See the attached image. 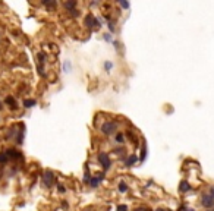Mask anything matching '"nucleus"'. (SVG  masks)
Returning <instances> with one entry per match:
<instances>
[{"label": "nucleus", "instance_id": "nucleus-1", "mask_svg": "<svg viewBox=\"0 0 214 211\" xmlns=\"http://www.w3.org/2000/svg\"><path fill=\"white\" fill-rule=\"evenodd\" d=\"M84 23H85V27L87 28H95L98 29L100 27H101V23H100V21L93 15V13H88L85 18H84Z\"/></svg>", "mask_w": 214, "mask_h": 211}, {"label": "nucleus", "instance_id": "nucleus-2", "mask_svg": "<svg viewBox=\"0 0 214 211\" xmlns=\"http://www.w3.org/2000/svg\"><path fill=\"white\" fill-rule=\"evenodd\" d=\"M117 129V123L116 122H106L103 123V126H101V132L104 135H111V133H115Z\"/></svg>", "mask_w": 214, "mask_h": 211}, {"label": "nucleus", "instance_id": "nucleus-3", "mask_svg": "<svg viewBox=\"0 0 214 211\" xmlns=\"http://www.w3.org/2000/svg\"><path fill=\"white\" fill-rule=\"evenodd\" d=\"M53 183H54V173L52 170H47L43 176V185L46 188H50V186H53Z\"/></svg>", "mask_w": 214, "mask_h": 211}, {"label": "nucleus", "instance_id": "nucleus-4", "mask_svg": "<svg viewBox=\"0 0 214 211\" xmlns=\"http://www.w3.org/2000/svg\"><path fill=\"white\" fill-rule=\"evenodd\" d=\"M97 158H98V161H100V164H101L104 169H110V166H111V161H110V157L107 155V153H98V155H97Z\"/></svg>", "mask_w": 214, "mask_h": 211}, {"label": "nucleus", "instance_id": "nucleus-5", "mask_svg": "<svg viewBox=\"0 0 214 211\" xmlns=\"http://www.w3.org/2000/svg\"><path fill=\"white\" fill-rule=\"evenodd\" d=\"M201 205L205 207V208L214 207V198H213L210 194H204L203 196H201Z\"/></svg>", "mask_w": 214, "mask_h": 211}, {"label": "nucleus", "instance_id": "nucleus-6", "mask_svg": "<svg viewBox=\"0 0 214 211\" xmlns=\"http://www.w3.org/2000/svg\"><path fill=\"white\" fill-rule=\"evenodd\" d=\"M6 154H7L9 158H23L22 153H19L18 150H13V148H9V150L6 151Z\"/></svg>", "mask_w": 214, "mask_h": 211}, {"label": "nucleus", "instance_id": "nucleus-7", "mask_svg": "<svg viewBox=\"0 0 214 211\" xmlns=\"http://www.w3.org/2000/svg\"><path fill=\"white\" fill-rule=\"evenodd\" d=\"M103 179H104V176H103V175H98L97 178L94 176V178H91V180H90V185L93 186V188H97V186L100 185V182H101Z\"/></svg>", "mask_w": 214, "mask_h": 211}, {"label": "nucleus", "instance_id": "nucleus-8", "mask_svg": "<svg viewBox=\"0 0 214 211\" xmlns=\"http://www.w3.org/2000/svg\"><path fill=\"white\" fill-rule=\"evenodd\" d=\"M189 189H191V185L188 183L186 180H182L180 185H179V191H180V192H188Z\"/></svg>", "mask_w": 214, "mask_h": 211}, {"label": "nucleus", "instance_id": "nucleus-9", "mask_svg": "<svg viewBox=\"0 0 214 211\" xmlns=\"http://www.w3.org/2000/svg\"><path fill=\"white\" fill-rule=\"evenodd\" d=\"M37 104V101L34 100V98H27V100H23V107H27V109H31Z\"/></svg>", "mask_w": 214, "mask_h": 211}, {"label": "nucleus", "instance_id": "nucleus-10", "mask_svg": "<svg viewBox=\"0 0 214 211\" xmlns=\"http://www.w3.org/2000/svg\"><path fill=\"white\" fill-rule=\"evenodd\" d=\"M6 104H9L12 109H16V100H15V98L13 97H12V95H9V97H6Z\"/></svg>", "mask_w": 214, "mask_h": 211}, {"label": "nucleus", "instance_id": "nucleus-11", "mask_svg": "<svg viewBox=\"0 0 214 211\" xmlns=\"http://www.w3.org/2000/svg\"><path fill=\"white\" fill-rule=\"evenodd\" d=\"M63 6L66 7V10L72 12V10H75V6H76V2H65V3H63Z\"/></svg>", "mask_w": 214, "mask_h": 211}, {"label": "nucleus", "instance_id": "nucleus-12", "mask_svg": "<svg viewBox=\"0 0 214 211\" xmlns=\"http://www.w3.org/2000/svg\"><path fill=\"white\" fill-rule=\"evenodd\" d=\"M136 161H138V157H136L135 154H132V155L128 157V160H126V166H133Z\"/></svg>", "mask_w": 214, "mask_h": 211}, {"label": "nucleus", "instance_id": "nucleus-13", "mask_svg": "<svg viewBox=\"0 0 214 211\" xmlns=\"http://www.w3.org/2000/svg\"><path fill=\"white\" fill-rule=\"evenodd\" d=\"M37 60H38V66H44L46 54H44V53H38V54H37Z\"/></svg>", "mask_w": 214, "mask_h": 211}, {"label": "nucleus", "instance_id": "nucleus-14", "mask_svg": "<svg viewBox=\"0 0 214 211\" xmlns=\"http://www.w3.org/2000/svg\"><path fill=\"white\" fill-rule=\"evenodd\" d=\"M9 161V157L6 153H0V164H6Z\"/></svg>", "mask_w": 214, "mask_h": 211}, {"label": "nucleus", "instance_id": "nucleus-15", "mask_svg": "<svg viewBox=\"0 0 214 211\" xmlns=\"http://www.w3.org/2000/svg\"><path fill=\"white\" fill-rule=\"evenodd\" d=\"M119 191H120V192H126V191H128V185L125 183V182H120V183H119Z\"/></svg>", "mask_w": 214, "mask_h": 211}, {"label": "nucleus", "instance_id": "nucleus-16", "mask_svg": "<svg viewBox=\"0 0 214 211\" xmlns=\"http://www.w3.org/2000/svg\"><path fill=\"white\" fill-rule=\"evenodd\" d=\"M116 142H117V144H123V142H125L123 133H117V135H116Z\"/></svg>", "mask_w": 214, "mask_h": 211}, {"label": "nucleus", "instance_id": "nucleus-17", "mask_svg": "<svg viewBox=\"0 0 214 211\" xmlns=\"http://www.w3.org/2000/svg\"><path fill=\"white\" fill-rule=\"evenodd\" d=\"M126 135H128V138H129V139H132V142L136 145V142H138V141H136V138H135V135H133L131 131H128V133H126Z\"/></svg>", "mask_w": 214, "mask_h": 211}, {"label": "nucleus", "instance_id": "nucleus-18", "mask_svg": "<svg viewBox=\"0 0 214 211\" xmlns=\"http://www.w3.org/2000/svg\"><path fill=\"white\" fill-rule=\"evenodd\" d=\"M90 180H91V176H90V173H88V169H87L85 175H84V182H85V183H90Z\"/></svg>", "mask_w": 214, "mask_h": 211}, {"label": "nucleus", "instance_id": "nucleus-19", "mask_svg": "<svg viewBox=\"0 0 214 211\" xmlns=\"http://www.w3.org/2000/svg\"><path fill=\"white\" fill-rule=\"evenodd\" d=\"M111 68H113V63H111V62H104V69H106V70H111Z\"/></svg>", "mask_w": 214, "mask_h": 211}, {"label": "nucleus", "instance_id": "nucleus-20", "mask_svg": "<svg viewBox=\"0 0 214 211\" xmlns=\"http://www.w3.org/2000/svg\"><path fill=\"white\" fill-rule=\"evenodd\" d=\"M116 211H128V205H125V204H122V205H117Z\"/></svg>", "mask_w": 214, "mask_h": 211}, {"label": "nucleus", "instance_id": "nucleus-21", "mask_svg": "<svg viewBox=\"0 0 214 211\" xmlns=\"http://www.w3.org/2000/svg\"><path fill=\"white\" fill-rule=\"evenodd\" d=\"M43 5H46V6H48V7H54V6H56V2H47V0H44Z\"/></svg>", "mask_w": 214, "mask_h": 211}, {"label": "nucleus", "instance_id": "nucleus-22", "mask_svg": "<svg viewBox=\"0 0 214 211\" xmlns=\"http://www.w3.org/2000/svg\"><path fill=\"white\" fill-rule=\"evenodd\" d=\"M145 154H147V147H145V142H144V150H142V154H141V160L142 161L145 160Z\"/></svg>", "mask_w": 214, "mask_h": 211}, {"label": "nucleus", "instance_id": "nucleus-23", "mask_svg": "<svg viewBox=\"0 0 214 211\" xmlns=\"http://www.w3.org/2000/svg\"><path fill=\"white\" fill-rule=\"evenodd\" d=\"M119 5H120L123 9H128V7H129V3H128V2H122V0L119 2Z\"/></svg>", "mask_w": 214, "mask_h": 211}, {"label": "nucleus", "instance_id": "nucleus-24", "mask_svg": "<svg viewBox=\"0 0 214 211\" xmlns=\"http://www.w3.org/2000/svg\"><path fill=\"white\" fill-rule=\"evenodd\" d=\"M57 191H59L60 194H63L66 189H65V186H63V185H57Z\"/></svg>", "mask_w": 214, "mask_h": 211}, {"label": "nucleus", "instance_id": "nucleus-25", "mask_svg": "<svg viewBox=\"0 0 214 211\" xmlns=\"http://www.w3.org/2000/svg\"><path fill=\"white\" fill-rule=\"evenodd\" d=\"M115 153H116V154H120V155H123L125 150H123V148H117V150H115Z\"/></svg>", "mask_w": 214, "mask_h": 211}, {"label": "nucleus", "instance_id": "nucleus-26", "mask_svg": "<svg viewBox=\"0 0 214 211\" xmlns=\"http://www.w3.org/2000/svg\"><path fill=\"white\" fill-rule=\"evenodd\" d=\"M179 211H194V208H188V207H180Z\"/></svg>", "mask_w": 214, "mask_h": 211}, {"label": "nucleus", "instance_id": "nucleus-27", "mask_svg": "<svg viewBox=\"0 0 214 211\" xmlns=\"http://www.w3.org/2000/svg\"><path fill=\"white\" fill-rule=\"evenodd\" d=\"M70 15H72V16H78V15H79V12H78L76 9H75V10H72V12H70Z\"/></svg>", "mask_w": 214, "mask_h": 211}, {"label": "nucleus", "instance_id": "nucleus-28", "mask_svg": "<svg viewBox=\"0 0 214 211\" xmlns=\"http://www.w3.org/2000/svg\"><path fill=\"white\" fill-rule=\"evenodd\" d=\"M104 40H106V41H111V37H110V34H104Z\"/></svg>", "mask_w": 214, "mask_h": 211}, {"label": "nucleus", "instance_id": "nucleus-29", "mask_svg": "<svg viewBox=\"0 0 214 211\" xmlns=\"http://www.w3.org/2000/svg\"><path fill=\"white\" fill-rule=\"evenodd\" d=\"M109 28H110V31H115V25H113V22H109Z\"/></svg>", "mask_w": 214, "mask_h": 211}, {"label": "nucleus", "instance_id": "nucleus-30", "mask_svg": "<svg viewBox=\"0 0 214 211\" xmlns=\"http://www.w3.org/2000/svg\"><path fill=\"white\" fill-rule=\"evenodd\" d=\"M210 195L214 198V186H211V188H210Z\"/></svg>", "mask_w": 214, "mask_h": 211}, {"label": "nucleus", "instance_id": "nucleus-31", "mask_svg": "<svg viewBox=\"0 0 214 211\" xmlns=\"http://www.w3.org/2000/svg\"><path fill=\"white\" fill-rule=\"evenodd\" d=\"M65 70H66V72L69 70V62H66V63H65Z\"/></svg>", "mask_w": 214, "mask_h": 211}, {"label": "nucleus", "instance_id": "nucleus-32", "mask_svg": "<svg viewBox=\"0 0 214 211\" xmlns=\"http://www.w3.org/2000/svg\"><path fill=\"white\" fill-rule=\"evenodd\" d=\"M156 211H170V210H164V208H158V210H156Z\"/></svg>", "mask_w": 214, "mask_h": 211}, {"label": "nucleus", "instance_id": "nucleus-33", "mask_svg": "<svg viewBox=\"0 0 214 211\" xmlns=\"http://www.w3.org/2000/svg\"><path fill=\"white\" fill-rule=\"evenodd\" d=\"M2 107H3V106H2V103H0V110H2Z\"/></svg>", "mask_w": 214, "mask_h": 211}]
</instances>
